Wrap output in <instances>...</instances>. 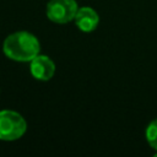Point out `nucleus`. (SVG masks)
<instances>
[{
    "label": "nucleus",
    "mask_w": 157,
    "mask_h": 157,
    "mask_svg": "<svg viewBox=\"0 0 157 157\" xmlns=\"http://www.w3.org/2000/svg\"><path fill=\"white\" fill-rule=\"evenodd\" d=\"M155 157H157V151H156V153H155Z\"/></svg>",
    "instance_id": "obj_7"
},
{
    "label": "nucleus",
    "mask_w": 157,
    "mask_h": 157,
    "mask_svg": "<svg viewBox=\"0 0 157 157\" xmlns=\"http://www.w3.org/2000/svg\"><path fill=\"white\" fill-rule=\"evenodd\" d=\"M74 22L81 32L90 33L97 28L99 23V15L94 9L90 6H82V7H78L76 16L74 18Z\"/></svg>",
    "instance_id": "obj_5"
},
{
    "label": "nucleus",
    "mask_w": 157,
    "mask_h": 157,
    "mask_svg": "<svg viewBox=\"0 0 157 157\" xmlns=\"http://www.w3.org/2000/svg\"><path fill=\"white\" fill-rule=\"evenodd\" d=\"M78 5L76 0H49L45 7V15L49 21L65 25L74 21Z\"/></svg>",
    "instance_id": "obj_3"
},
{
    "label": "nucleus",
    "mask_w": 157,
    "mask_h": 157,
    "mask_svg": "<svg viewBox=\"0 0 157 157\" xmlns=\"http://www.w3.org/2000/svg\"><path fill=\"white\" fill-rule=\"evenodd\" d=\"M145 136L150 147L157 151V118L148 123L145 130Z\"/></svg>",
    "instance_id": "obj_6"
},
{
    "label": "nucleus",
    "mask_w": 157,
    "mask_h": 157,
    "mask_svg": "<svg viewBox=\"0 0 157 157\" xmlns=\"http://www.w3.org/2000/svg\"><path fill=\"white\" fill-rule=\"evenodd\" d=\"M27 131L26 119L15 110H0V140L16 141L21 139Z\"/></svg>",
    "instance_id": "obj_2"
},
{
    "label": "nucleus",
    "mask_w": 157,
    "mask_h": 157,
    "mask_svg": "<svg viewBox=\"0 0 157 157\" xmlns=\"http://www.w3.org/2000/svg\"><path fill=\"white\" fill-rule=\"evenodd\" d=\"M40 52L38 38L27 31H17L9 34L2 42V53L10 60L29 63Z\"/></svg>",
    "instance_id": "obj_1"
},
{
    "label": "nucleus",
    "mask_w": 157,
    "mask_h": 157,
    "mask_svg": "<svg viewBox=\"0 0 157 157\" xmlns=\"http://www.w3.org/2000/svg\"><path fill=\"white\" fill-rule=\"evenodd\" d=\"M29 72L38 81H49L55 74V63L43 54H38L29 61Z\"/></svg>",
    "instance_id": "obj_4"
}]
</instances>
